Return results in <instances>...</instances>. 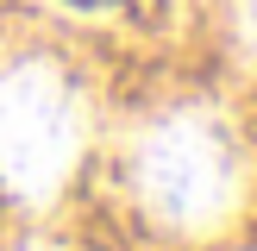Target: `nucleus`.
I'll return each mask as SVG.
<instances>
[{"mask_svg": "<svg viewBox=\"0 0 257 251\" xmlns=\"http://www.w3.org/2000/svg\"><path fill=\"white\" fill-rule=\"evenodd\" d=\"M132 182L157 226L207 232L232 213L238 188H245V157H238V138L220 113L182 107L145 126L132 151Z\"/></svg>", "mask_w": 257, "mask_h": 251, "instance_id": "nucleus-1", "label": "nucleus"}, {"mask_svg": "<svg viewBox=\"0 0 257 251\" xmlns=\"http://www.w3.org/2000/svg\"><path fill=\"white\" fill-rule=\"evenodd\" d=\"M82 157V94L50 57L0 63V188L44 201Z\"/></svg>", "mask_w": 257, "mask_h": 251, "instance_id": "nucleus-2", "label": "nucleus"}, {"mask_svg": "<svg viewBox=\"0 0 257 251\" xmlns=\"http://www.w3.org/2000/svg\"><path fill=\"white\" fill-rule=\"evenodd\" d=\"M238 32H245V44L257 50V0H238Z\"/></svg>", "mask_w": 257, "mask_h": 251, "instance_id": "nucleus-3", "label": "nucleus"}, {"mask_svg": "<svg viewBox=\"0 0 257 251\" xmlns=\"http://www.w3.org/2000/svg\"><path fill=\"white\" fill-rule=\"evenodd\" d=\"M63 7H75V13H107V7H119V0H63Z\"/></svg>", "mask_w": 257, "mask_h": 251, "instance_id": "nucleus-4", "label": "nucleus"}, {"mask_svg": "<svg viewBox=\"0 0 257 251\" xmlns=\"http://www.w3.org/2000/svg\"><path fill=\"white\" fill-rule=\"evenodd\" d=\"M38 251H44V245H38Z\"/></svg>", "mask_w": 257, "mask_h": 251, "instance_id": "nucleus-5", "label": "nucleus"}]
</instances>
